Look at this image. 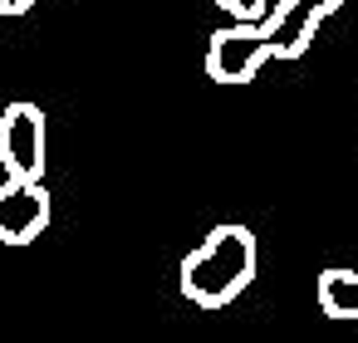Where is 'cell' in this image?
I'll use <instances>...</instances> for the list:
<instances>
[{
  "instance_id": "52a82bcc",
  "label": "cell",
  "mask_w": 358,
  "mask_h": 343,
  "mask_svg": "<svg viewBox=\"0 0 358 343\" xmlns=\"http://www.w3.org/2000/svg\"><path fill=\"white\" fill-rule=\"evenodd\" d=\"M35 10V0H0V15H25Z\"/></svg>"
},
{
  "instance_id": "8992f818",
  "label": "cell",
  "mask_w": 358,
  "mask_h": 343,
  "mask_svg": "<svg viewBox=\"0 0 358 343\" xmlns=\"http://www.w3.org/2000/svg\"><path fill=\"white\" fill-rule=\"evenodd\" d=\"M221 10H231L236 15V25H260L265 15H270V6L265 0H216Z\"/></svg>"
},
{
  "instance_id": "5b68a950",
  "label": "cell",
  "mask_w": 358,
  "mask_h": 343,
  "mask_svg": "<svg viewBox=\"0 0 358 343\" xmlns=\"http://www.w3.org/2000/svg\"><path fill=\"white\" fill-rule=\"evenodd\" d=\"M314 299L324 319H358V270H338V265L319 270Z\"/></svg>"
},
{
  "instance_id": "6da1fadb",
  "label": "cell",
  "mask_w": 358,
  "mask_h": 343,
  "mask_svg": "<svg viewBox=\"0 0 358 343\" xmlns=\"http://www.w3.org/2000/svg\"><path fill=\"white\" fill-rule=\"evenodd\" d=\"M348 0H280L260 25H226L206 40V74L226 89L250 84L270 59H299L319 25Z\"/></svg>"
},
{
  "instance_id": "7a4b0ae2",
  "label": "cell",
  "mask_w": 358,
  "mask_h": 343,
  "mask_svg": "<svg viewBox=\"0 0 358 343\" xmlns=\"http://www.w3.org/2000/svg\"><path fill=\"white\" fill-rule=\"evenodd\" d=\"M260 250H255V231L241 221H226L216 231H206V240L196 250H187L177 284L196 309H226L231 299H241L255 279Z\"/></svg>"
},
{
  "instance_id": "277c9868",
  "label": "cell",
  "mask_w": 358,
  "mask_h": 343,
  "mask_svg": "<svg viewBox=\"0 0 358 343\" xmlns=\"http://www.w3.org/2000/svg\"><path fill=\"white\" fill-rule=\"evenodd\" d=\"M50 216H55V201H50L45 182H20V177L0 182V245L40 240Z\"/></svg>"
},
{
  "instance_id": "3957f363",
  "label": "cell",
  "mask_w": 358,
  "mask_h": 343,
  "mask_svg": "<svg viewBox=\"0 0 358 343\" xmlns=\"http://www.w3.org/2000/svg\"><path fill=\"white\" fill-rule=\"evenodd\" d=\"M45 152H50V128L40 103H10L0 113V167L20 182H45Z\"/></svg>"
}]
</instances>
